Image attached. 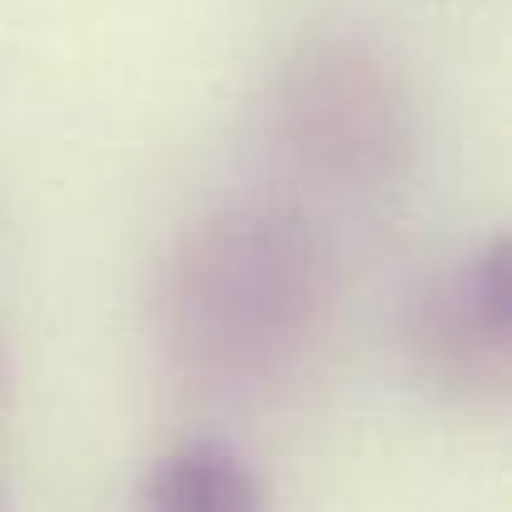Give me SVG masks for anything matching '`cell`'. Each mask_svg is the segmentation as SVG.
Instances as JSON below:
<instances>
[{
    "label": "cell",
    "mask_w": 512,
    "mask_h": 512,
    "mask_svg": "<svg viewBox=\"0 0 512 512\" xmlns=\"http://www.w3.org/2000/svg\"><path fill=\"white\" fill-rule=\"evenodd\" d=\"M334 254L289 204H224L179 229L150 289L170 373L204 398H264L299 378L334 319Z\"/></svg>",
    "instance_id": "cell-1"
},
{
    "label": "cell",
    "mask_w": 512,
    "mask_h": 512,
    "mask_svg": "<svg viewBox=\"0 0 512 512\" xmlns=\"http://www.w3.org/2000/svg\"><path fill=\"white\" fill-rule=\"evenodd\" d=\"M269 120L284 155L334 189H378L418 150L413 85L363 35L304 40L274 80Z\"/></svg>",
    "instance_id": "cell-2"
},
{
    "label": "cell",
    "mask_w": 512,
    "mask_h": 512,
    "mask_svg": "<svg viewBox=\"0 0 512 512\" xmlns=\"http://www.w3.org/2000/svg\"><path fill=\"white\" fill-rule=\"evenodd\" d=\"M413 373L448 403L493 413L512 393V244L488 234L433 274L403 319Z\"/></svg>",
    "instance_id": "cell-3"
},
{
    "label": "cell",
    "mask_w": 512,
    "mask_h": 512,
    "mask_svg": "<svg viewBox=\"0 0 512 512\" xmlns=\"http://www.w3.org/2000/svg\"><path fill=\"white\" fill-rule=\"evenodd\" d=\"M130 512H274L269 488L254 463L224 438H179L165 448L140 488Z\"/></svg>",
    "instance_id": "cell-4"
},
{
    "label": "cell",
    "mask_w": 512,
    "mask_h": 512,
    "mask_svg": "<svg viewBox=\"0 0 512 512\" xmlns=\"http://www.w3.org/2000/svg\"><path fill=\"white\" fill-rule=\"evenodd\" d=\"M0 512H5V503H0Z\"/></svg>",
    "instance_id": "cell-5"
}]
</instances>
